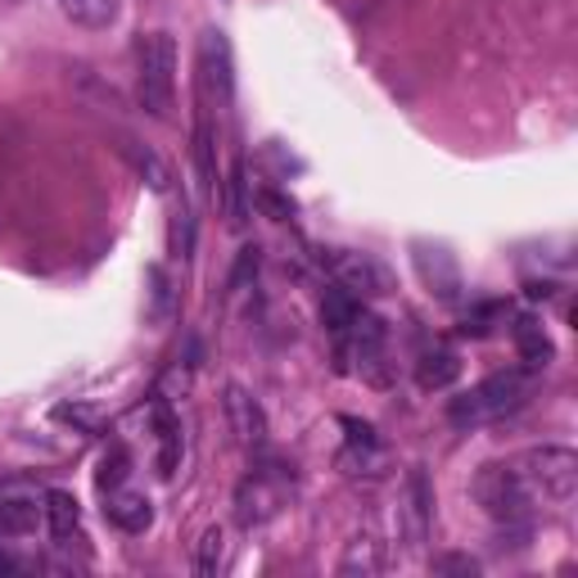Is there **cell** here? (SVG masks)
Here are the masks:
<instances>
[{"label": "cell", "instance_id": "obj_25", "mask_svg": "<svg viewBox=\"0 0 578 578\" xmlns=\"http://www.w3.org/2000/svg\"><path fill=\"white\" fill-rule=\"evenodd\" d=\"M434 574H479V565L470 560V556H434V565H429Z\"/></svg>", "mask_w": 578, "mask_h": 578}, {"label": "cell", "instance_id": "obj_10", "mask_svg": "<svg viewBox=\"0 0 578 578\" xmlns=\"http://www.w3.org/2000/svg\"><path fill=\"white\" fill-rule=\"evenodd\" d=\"M104 516L122 529V534H144L155 525V506L144 492H127V488H113L109 492V506H104Z\"/></svg>", "mask_w": 578, "mask_h": 578}, {"label": "cell", "instance_id": "obj_23", "mask_svg": "<svg viewBox=\"0 0 578 578\" xmlns=\"http://www.w3.org/2000/svg\"><path fill=\"white\" fill-rule=\"evenodd\" d=\"M127 150H131V159H136L140 172H150V186H155V190H168V168H163L150 150H140V144H127Z\"/></svg>", "mask_w": 578, "mask_h": 578}, {"label": "cell", "instance_id": "obj_26", "mask_svg": "<svg viewBox=\"0 0 578 578\" xmlns=\"http://www.w3.org/2000/svg\"><path fill=\"white\" fill-rule=\"evenodd\" d=\"M343 429H348V439H352V444H361V448H376V434H371V425H357L352 416H343Z\"/></svg>", "mask_w": 578, "mask_h": 578}, {"label": "cell", "instance_id": "obj_12", "mask_svg": "<svg viewBox=\"0 0 578 578\" xmlns=\"http://www.w3.org/2000/svg\"><path fill=\"white\" fill-rule=\"evenodd\" d=\"M199 59H203V78L222 96H231V46H227V37L208 28L203 41H199Z\"/></svg>", "mask_w": 578, "mask_h": 578}, {"label": "cell", "instance_id": "obj_5", "mask_svg": "<svg viewBox=\"0 0 578 578\" xmlns=\"http://www.w3.org/2000/svg\"><path fill=\"white\" fill-rule=\"evenodd\" d=\"M289 492H295V475H289L285 466H262V470H253V475L236 488V520H240L245 529L276 520V516L285 511Z\"/></svg>", "mask_w": 578, "mask_h": 578}, {"label": "cell", "instance_id": "obj_19", "mask_svg": "<svg viewBox=\"0 0 578 578\" xmlns=\"http://www.w3.org/2000/svg\"><path fill=\"white\" fill-rule=\"evenodd\" d=\"M434 253V267L425 262V258H416V267H420V276H425V285H434L439 289V299H457V289H461V276H457V262L444 253V249H429Z\"/></svg>", "mask_w": 578, "mask_h": 578}, {"label": "cell", "instance_id": "obj_11", "mask_svg": "<svg viewBox=\"0 0 578 578\" xmlns=\"http://www.w3.org/2000/svg\"><path fill=\"white\" fill-rule=\"evenodd\" d=\"M46 525H50V538H59V542L78 538V529H82V506H78V497L63 492V488H50V492H46Z\"/></svg>", "mask_w": 578, "mask_h": 578}, {"label": "cell", "instance_id": "obj_13", "mask_svg": "<svg viewBox=\"0 0 578 578\" xmlns=\"http://www.w3.org/2000/svg\"><path fill=\"white\" fill-rule=\"evenodd\" d=\"M511 339H516V352L529 361V367H547V361H551V335L542 330V321L538 317H516V326H511Z\"/></svg>", "mask_w": 578, "mask_h": 578}, {"label": "cell", "instance_id": "obj_2", "mask_svg": "<svg viewBox=\"0 0 578 578\" xmlns=\"http://www.w3.org/2000/svg\"><path fill=\"white\" fill-rule=\"evenodd\" d=\"M136 96L155 118L172 113L177 100V41L168 32H150L136 46Z\"/></svg>", "mask_w": 578, "mask_h": 578}, {"label": "cell", "instance_id": "obj_9", "mask_svg": "<svg viewBox=\"0 0 578 578\" xmlns=\"http://www.w3.org/2000/svg\"><path fill=\"white\" fill-rule=\"evenodd\" d=\"M402 516H407V547H420L425 534H429V520H434V492H429L425 470H411V475H407Z\"/></svg>", "mask_w": 578, "mask_h": 578}, {"label": "cell", "instance_id": "obj_8", "mask_svg": "<svg viewBox=\"0 0 578 578\" xmlns=\"http://www.w3.org/2000/svg\"><path fill=\"white\" fill-rule=\"evenodd\" d=\"M227 416H231V429H236V439L245 448H262L267 444V416L253 402V393H245L240 385L227 389Z\"/></svg>", "mask_w": 578, "mask_h": 578}, {"label": "cell", "instance_id": "obj_17", "mask_svg": "<svg viewBox=\"0 0 578 578\" xmlns=\"http://www.w3.org/2000/svg\"><path fill=\"white\" fill-rule=\"evenodd\" d=\"M155 425H159V475L172 479L181 466V425L168 402H155Z\"/></svg>", "mask_w": 578, "mask_h": 578}, {"label": "cell", "instance_id": "obj_21", "mask_svg": "<svg viewBox=\"0 0 578 578\" xmlns=\"http://www.w3.org/2000/svg\"><path fill=\"white\" fill-rule=\"evenodd\" d=\"M195 159H199V177L208 190H217V163H212V127L208 118L199 113V127H195Z\"/></svg>", "mask_w": 578, "mask_h": 578}, {"label": "cell", "instance_id": "obj_3", "mask_svg": "<svg viewBox=\"0 0 578 578\" xmlns=\"http://www.w3.org/2000/svg\"><path fill=\"white\" fill-rule=\"evenodd\" d=\"M516 475L525 479L529 492L547 497V501H574L578 492V452L574 448H529L516 466Z\"/></svg>", "mask_w": 578, "mask_h": 578}, {"label": "cell", "instance_id": "obj_6", "mask_svg": "<svg viewBox=\"0 0 578 578\" xmlns=\"http://www.w3.org/2000/svg\"><path fill=\"white\" fill-rule=\"evenodd\" d=\"M335 276H339V285L348 289L352 299H380V295H389V289H393L389 267L380 258H371V253H339L335 258Z\"/></svg>", "mask_w": 578, "mask_h": 578}, {"label": "cell", "instance_id": "obj_16", "mask_svg": "<svg viewBox=\"0 0 578 578\" xmlns=\"http://www.w3.org/2000/svg\"><path fill=\"white\" fill-rule=\"evenodd\" d=\"M59 10L78 23V28H91V32H104L118 23L122 14V0H59Z\"/></svg>", "mask_w": 578, "mask_h": 578}, {"label": "cell", "instance_id": "obj_14", "mask_svg": "<svg viewBox=\"0 0 578 578\" xmlns=\"http://www.w3.org/2000/svg\"><path fill=\"white\" fill-rule=\"evenodd\" d=\"M457 376H461V357L452 348H429L416 361V385L420 389H448Z\"/></svg>", "mask_w": 578, "mask_h": 578}, {"label": "cell", "instance_id": "obj_22", "mask_svg": "<svg viewBox=\"0 0 578 578\" xmlns=\"http://www.w3.org/2000/svg\"><path fill=\"white\" fill-rule=\"evenodd\" d=\"M127 466H131V457H127V448H109L104 452V461H100V488L104 492H113V488H122V479H127Z\"/></svg>", "mask_w": 578, "mask_h": 578}, {"label": "cell", "instance_id": "obj_7", "mask_svg": "<svg viewBox=\"0 0 578 578\" xmlns=\"http://www.w3.org/2000/svg\"><path fill=\"white\" fill-rule=\"evenodd\" d=\"M46 520V492L28 488V484H10L0 488V534H32Z\"/></svg>", "mask_w": 578, "mask_h": 578}, {"label": "cell", "instance_id": "obj_27", "mask_svg": "<svg viewBox=\"0 0 578 578\" xmlns=\"http://www.w3.org/2000/svg\"><path fill=\"white\" fill-rule=\"evenodd\" d=\"M529 299H551V285H538V280H534V285H529Z\"/></svg>", "mask_w": 578, "mask_h": 578}, {"label": "cell", "instance_id": "obj_20", "mask_svg": "<svg viewBox=\"0 0 578 578\" xmlns=\"http://www.w3.org/2000/svg\"><path fill=\"white\" fill-rule=\"evenodd\" d=\"M222 556H227V534L222 529H208L199 538V551H195V574L212 578L217 569H222Z\"/></svg>", "mask_w": 578, "mask_h": 578}, {"label": "cell", "instance_id": "obj_24", "mask_svg": "<svg viewBox=\"0 0 578 578\" xmlns=\"http://www.w3.org/2000/svg\"><path fill=\"white\" fill-rule=\"evenodd\" d=\"M253 203H258L267 217H276V222H285V217L295 212V203H289L285 195H271V190H258V195H253Z\"/></svg>", "mask_w": 578, "mask_h": 578}, {"label": "cell", "instance_id": "obj_1", "mask_svg": "<svg viewBox=\"0 0 578 578\" xmlns=\"http://www.w3.org/2000/svg\"><path fill=\"white\" fill-rule=\"evenodd\" d=\"M534 389V376L529 371H497L488 380H479L470 393L452 398L448 402V420L457 429H479V425H492L501 416H511Z\"/></svg>", "mask_w": 578, "mask_h": 578}, {"label": "cell", "instance_id": "obj_18", "mask_svg": "<svg viewBox=\"0 0 578 578\" xmlns=\"http://www.w3.org/2000/svg\"><path fill=\"white\" fill-rule=\"evenodd\" d=\"M357 317H361V303L348 295V289L339 285V289H326V299H321V321L343 339L352 326H357Z\"/></svg>", "mask_w": 578, "mask_h": 578}, {"label": "cell", "instance_id": "obj_15", "mask_svg": "<svg viewBox=\"0 0 578 578\" xmlns=\"http://www.w3.org/2000/svg\"><path fill=\"white\" fill-rule=\"evenodd\" d=\"M385 569V547L371 538V534H361V538H352L348 547H343V556H339V574L343 578H371V574H380Z\"/></svg>", "mask_w": 578, "mask_h": 578}, {"label": "cell", "instance_id": "obj_4", "mask_svg": "<svg viewBox=\"0 0 578 578\" xmlns=\"http://www.w3.org/2000/svg\"><path fill=\"white\" fill-rule=\"evenodd\" d=\"M475 497L479 506L506 529H525L529 525V488L525 479L516 475V466H484L479 479H475Z\"/></svg>", "mask_w": 578, "mask_h": 578}]
</instances>
